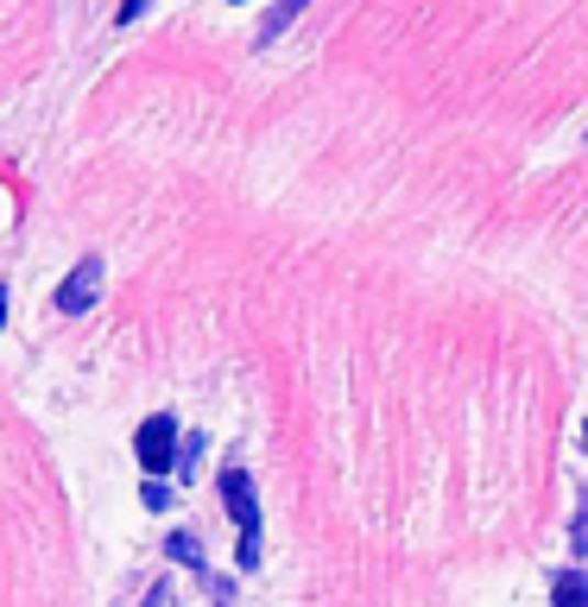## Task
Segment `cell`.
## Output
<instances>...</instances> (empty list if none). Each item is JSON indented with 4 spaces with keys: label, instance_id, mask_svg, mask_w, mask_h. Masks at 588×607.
I'll return each mask as SVG.
<instances>
[{
    "label": "cell",
    "instance_id": "cell-1",
    "mask_svg": "<svg viewBox=\"0 0 588 607\" xmlns=\"http://www.w3.org/2000/svg\"><path fill=\"white\" fill-rule=\"evenodd\" d=\"M222 500H229V519L241 526V570H254L259 563V506H254V481L247 468H222Z\"/></svg>",
    "mask_w": 588,
    "mask_h": 607
},
{
    "label": "cell",
    "instance_id": "cell-2",
    "mask_svg": "<svg viewBox=\"0 0 588 607\" xmlns=\"http://www.w3.org/2000/svg\"><path fill=\"white\" fill-rule=\"evenodd\" d=\"M133 455H140L146 481H158L165 468H178V418H171V411H153V418L140 424V437H133Z\"/></svg>",
    "mask_w": 588,
    "mask_h": 607
},
{
    "label": "cell",
    "instance_id": "cell-3",
    "mask_svg": "<svg viewBox=\"0 0 588 607\" xmlns=\"http://www.w3.org/2000/svg\"><path fill=\"white\" fill-rule=\"evenodd\" d=\"M102 298V253H89V260H77V266H70V278H64V285H57V310H64V317H82V310H89V304Z\"/></svg>",
    "mask_w": 588,
    "mask_h": 607
},
{
    "label": "cell",
    "instance_id": "cell-4",
    "mask_svg": "<svg viewBox=\"0 0 588 607\" xmlns=\"http://www.w3.org/2000/svg\"><path fill=\"white\" fill-rule=\"evenodd\" d=\"M551 602H557V607H588V576H583V570H563L557 588H551Z\"/></svg>",
    "mask_w": 588,
    "mask_h": 607
},
{
    "label": "cell",
    "instance_id": "cell-5",
    "mask_svg": "<svg viewBox=\"0 0 588 607\" xmlns=\"http://www.w3.org/2000/svg\"><path fill=\"white\" fill-rule=\"evenodd\" d=\"M298 7H304V0H279V7L266 13V25H259V38H279L285 25H291V13H298Z\"/></svg>",
    "mask_w": 588,
    "mask_h": 607
},
{
    "label": "cell",
    "instance_id": "cell-6",
    "mask_svg": "<svg viewBox=\"0 0 588 607\" xmlns=\"http://www.w3.org/2000/svg\"><path fill=\"white\" fill-rule=\"evenodd\" d=\"M171 556H178V563H190V570H203V544H197L190 531H171Z\"/></svg>",
    "mask_w": 588,
    "mask_h": 607
},
{
    "label": "cell",
    "instance_id": "cell-7",
    "mask_svg": "<svg viewBox=\"0 0 588 607\" xmlns=\"http://www.w3.org/2000/svg\"><path fill=\"white\" fill-rule=\"evenodd\" d=\"M140 506L165 512V506H171V487H165V481H146V487H140Z\"/></svg>",
    "mask_w": 588,
    "mask_h": 607
},
{
    "label": "cell",
    "instance_id": "cell-8",
    "mask_svg": "<svg viewBox=\"0 0 588 607\" xmlns=\"http://www.w3.org/2000/svg\"><path fill=\"white\" fill-rule=\"evenodd\" d=\"M197 455H203V437H184V455H178V475L184 481L197 475Z\"/></svg>",
    "mask_w": 588,
    "mask_h": 607
},
{
    "label": "cell",
    "instance_id": "cell-9",
    "mask_svg": "<svg viewBox=\"0 0 588 607\" xmlns=\"http://www.w3.org/2000/svg\"><path fill=\"white\" fill-rule=\"evenodd\" d=\"M146 7H153V0H121V25H133L140 13H146Z\"/></svg>",
    "mask_w": 588,
    "mask_h": 607
},
{
    "label": "cell",
    "instance_id": "cell-10",
    "mask_svg": "<svg viewBox=\"0 0 588 607\" xmlns=\"http://www.w3.org/2000/svg\"><path fill=\"white\" fill-rule=\"evenodd\" d=\"M140 607H171V588H165V582H153V595H146Z\"/></svg>",
    "mask_w": 588,
    "mask_h": 607
},
{
    "label": "cell",
    "instance_id": "cell-11",
    "mask_svg": "<svg viewBox=\"0 0 588 607\" xmlns=\"http://www.w3.org/2000/svg\"><path fill=\"white\" fill-rule=\"evenodd\" d=\"M0 323H7V285H0Z\"/></svg>",
    "mask_w": 588,
    "mask_h": 607
}]
</instances>
